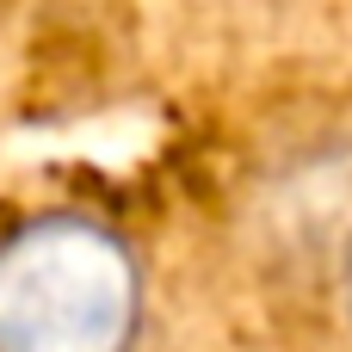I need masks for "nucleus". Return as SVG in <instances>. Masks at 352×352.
Wrapping results in <instances>:
<instances>
[{"instance_id":"nucleus-1","label":"nucleus","mask_w":352,"mask_h":352,"mask_svg":"<svg viewBox=\"0 0 352 352\" xmlns=\"http://www.w3.org/2000/svg\"><path fill=\"white\" fill-rule=\"evenodd\" d=\"M142 266L93 217H31L0 235V352H130Z\"/></svg>"},{"instance_id":"nucleus-2","label":"nucleus","mask_w":352,"mask_h":352,"mask_svg":"<svg viewBox=\"0 0 352 352\" xmlns=\"http://www.w3.org/2000/svg\"><path fill=\"white\" fill-rule=\"evenodd\" d=\"M260 217H266V248L346 260V248H352V148L346 142H316V148L291 155L260 186Z\"/></svg>"},{"instance_id":"nucleus-3","label":"nucleus","mask_w":352,"mask_h":352,"mask_svg":"<svg viewBox=\"0 0 352 352\" xmlns=\"http://www.w3.org/2000/svg\"><path fill=\"white\" fill-rule=\"evenodd\" d=\"M340 303H346V316H352V248H346V260H340Z\"/></svg>"}]
</instances>
